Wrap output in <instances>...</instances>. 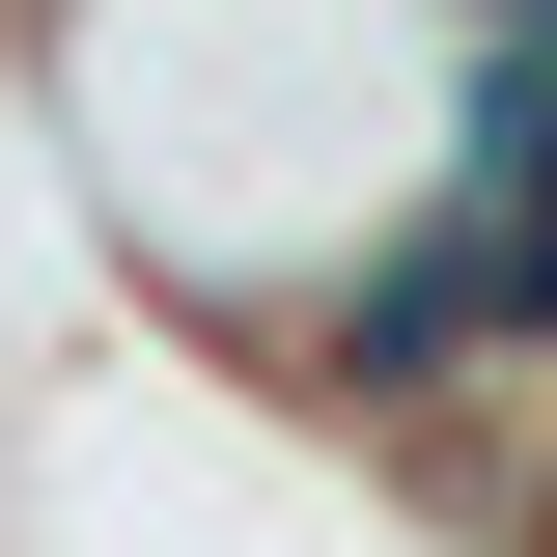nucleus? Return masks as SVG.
Here are the masks:
<instances>
[{"instance_id":"f257e3e1","label":"nucleus","mask_w":557,"mask_h":557,"mask_svg":"<svg viewBox=\"0 0 557 557\" xmlns=\"http://www.w3.org/2000/svg\"><path fill=\"white\" fill-rule=\"evenodd\" d=\"M57 223L251 391L446 168V0H0Z\"/></svg>"}]
</instances>
